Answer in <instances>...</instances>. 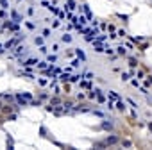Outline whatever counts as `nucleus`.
Here are the masks:
<instances>
[{
  "mask_svg": "<svg viewBox=\"0 0 152 150\" xmlns=\"http://www.w3.org/2000/svg\"><path fill=\"white\" fill-rule=\"evenodd\" d=\"M129 79H131V73H127V71H123V73H122V80L125 82V80H129Z\"/></svg>",
  "mask_w": 152,
  "mask_h": 150,
  "instance_id": "nucleus-15",
  "label": "nucleus"
},
{
  "mask_svg": "<svg viewBox=\"0 0 152 150\" xmlns=\"http://www.w3.org/2000/svg\"><path fill=\"white\" fill-rule=\"evenodd\" d=\"M6 50H7V48H6V45H0V54H4Z\"/></svg>",
  "mask_w": 152,
  "mask_h": 150,
  "instance_id": "nucleus-33",
  "label": "nucleus"
},
{
  "mask_svg": "<svg viewBox=\"0 0 152 150\" xmlns=\"http://www.w3.org/2000/svg\"><path fill=\"white\" fill-rule=\"evenodd\" d=\"M36 63H39V61H38V59H34V57H30V59H25L22 64H23V66H34Z\"/></svg>",
  "mask_w": 152,
  "mask_h": 150,
  "instance_id": "nucleus-1",
  "label": "nucleus"
},
{
  "mask_svg": "<svg viewBox=\"0 0 152 150\" xmlns=\"http://www.w3.org/2000/svg\"><path fill=\"white\" fill-rule=\"evenodd\" d=\"M79 64H81V59H79V57H77V59H73V61H72V68H77Z\"/></svg>",
  "mask_w": 152,
  "mask_h": 150,
  "instance_id": "nucleus-14",
  "label": "nucleus"
},
{
  "mask_svg": "<svg viewBox=\"0 0 152 150\" xmlns=\"http://www.w3.org/2000/svg\"><path fill=\"white\" fill-rule=\"evenodd\" d=\"M93 47H95V52H104V45L100 41H93Z\"/></svg>",
  "mask_w": 152,
  "mask_h": 150,
  "instance_id": "nucleus-4",
  "label": "nucleus"
},
{
  "mask_svg": "<svg viewBox=\"0 0 152 150\" xmlns=\"http://www.w3.org/2000/svg\"><path fill=\"white\" fill-rule=\"evenodd\" d=\"M84 77H86V79H88V80H91V79H93V73H91V71H88V73H86Z\"/></svg>",
  "mask_w": 152,
  "mask_h": 150,
  "instance_id": "nucleus-29",
  "label": "nucleus"
},
{
  "mask_svg": "<svg viewBox=\"0 0 152 150\" xmlns=\"http://www.w3.org/2000/svg\"><path fill=\"white\" fill-rule=\"evenodd\" d=\"M81 88H84V89H88V88H91V82H90V80H88V79H86V80H84V82H81Z\"/></svg>",
  "mask_w": 152,
  "mask_h": 150,
  "instance_id": "nucleus-9",
  "label": "nucleus"
},
{
  "mask_svg": "<svg viewBox=\"0 0 152 150\" xmlns=\"http://www.w3.org/2000/svg\"><path fill=\"white\" fill-rule=\"evenodd\" d=\"M107 109H113L114 107V102H113V98H109V102H107V106H106Z\"/></svg>",
  "mask_w": 152,
  "mask_h": 150,
  "instance_id": "nucleus-23",
  "label": "nucleus"
},
{
  "mask_svg": "<svg viewBox=\"0 0 152 150\" xmlns=\"http://www.w3.org/2000/svg\"><path fill=\"white\" fill-rule=\"evenodd\" d=\"M116 107L120 109V111H123V109H125V106H123V102H122V100H116Z\"/></svg>",
  "mask_w": 152,
  "mask_h": 150,
  "instance_id": "nucleus-18",
  "label": "nucleus"
},
{
  "mask_svg": "<svg viewBox=\"0 0 152 150\" xmlns=\"http://www.w3.org/2000/svg\"><path fill=\"white\" fill-rule=\"evenodd\" d=\"M72 39H73V38H72V34H68V32H66V34H63V41H64V43H72Z\"/></svg>",
  "mask_w": 152,
  "mask_h": 150,
  "instance_id": "nucleus-6",
  "label": "nucleus"
},
{
  "mask_svg": "<svg viewBox=\"0 0 152 150\" xmlns=\"http://www.w3.org/2000/svg\"><path fill=\"white\" fill-rule=\"evenodd\" d=\"M107 95H109V98H113V100H120V97H118V95L114 93V91H109Z\"/></svg>",
  "mask_w": 152,
  "mask_h": 150,
  "instance_id": "nucleus-13",
  "label": "nucleus"
},
{
  "mask_svg": "<svg viewBox=\"0 0 152 150\" xmlns=\"http://www.w3.org/2000/svg\"><path fill=\"white\" fill-rule=\"evenodd\" d=\"M27 13H29V16H32V14H34V7H29V9H27Z\"/></svg>",
  "mask_w": 152,
  "mask_h": 150,
  "instance_id": "nucleus-31",
  "label": "nucleus"
},
{
  "mask_svg": "<svg viewBox=\"0 0 152 150\" xmlns=\"http://www.w3.org/2000/svg\"><path fill=\"white\" fill-rule=\"evenodd\" d=\"M34 43L38 45V47H41V45H43V36H36V38H34Z\"/></svg>",
  "mask_w": 152,
  "mask_h": 150,
  "instance_id": "nucleus-7",
  "label": "nucleus"
},
{
  "mask_svg": "<svg viewBox=\"0 0 152 150\" xmlns=\"http://www.w3.org/2000/svg\"><path fill=\"white\" fill-rule=\"evenodd\" d=\"M11 18H13V21H16V23H20V21L23 20V18H22L20 14H18L16 11H11Z\"/></svg>",
  "mask_w": 152,
  "mask_h": 150,
  "instance_id": "nucleus-3",
  "label": "nucleus"
},
{
  "mask_svg": "<svg viewBox=\"0 0 152 150\" xmlns=\"http://www.w3.org/2000/svg\"><path fill=\"white\" fill-rule=\"evenodd\" d=\"M25 27L32 30V29H34V23H32V21H27V20H25Z\"/></svg>",
  "mask_w": 152,
  "mask_h": 150,
  "instance_id": "nucleus-21",
  "label": "nucleus"
},
{
  "mask_svg": "<svg viewBox=\"0 0 152 150\" xmlns=\"http://www.w3.org/2000/svg\"><path fill=\"white\" fill-rule=\"evenodd\" d=\"M84 11H86V16H88V18H91V11L88 9V6H84Z\"/></svg>",
  "mask_w": 152,
  "mask_h": 150,
  "instance_id": "nucleus-26",
  "label": "nucleus"
},
{
  "mask_svg": "<svg viewBox=\"0 0 152 150\" xmlns=\"http://www.w3.org/2000/svg\"><path fill=\"white\" fill-rule=\"evenodd\" d=\"M41 34H43V38H48V36H50V29H43Z\"/></svg>",
  "mask_w": 152,
  "mask_h": 150,
  "instance_id": "nucleus-22",
  "label": "nucleus"
},
{
  "mask_svg": "<svg viewBox=\"0 0 152 150\" xmlns=\"http://www.w3.org/2000/svg\"><path fill=\"white\" fill-rule=\"evenodd\" d=\"M118 48V54H125V47H116Z\"/></svg>",
  "mask_w": 152,
  "mask_h": 150,
  "instance_id": "nucleus-28",
  "label": "nucleus"
},
{
  "mask_svg": "<svg viewBox=\"0 0 152 150\" xmlns=\"http://www.w3.org/2000/svg\"><path fill=\"white\" fill-rule=\"evenodd\" d=\"M106 143H107V145H111V143H116V136H109V138L106 139Z\"/></svg>",
  "mask_w": 152,
  "mask_h": 150,
  "instance_id": "nucleus-11",
  "label": "nucleus"
},
{
  "mask_svg": "<svg viewBox=\"0 0 152 150\" xmlns=\"http://www.w3.org/2000/svg\"><path fill=\"white\" fill-rule=\"evenodd\" d=\"M0 6H2L4 9H7L9 7V2H7V0H0Z\"/></svg>",
  "mask_w": 152,
  "mask_h": 150,
  "instance_id": "nucleus-20",
  "label": "nucleus"
},
{
  "mask_svg": "<svg viewBox=\"0 0 152 150\" xmlns=\"http://www.w3.org/2000/svg\"><path fill=\"white\" fill-rule=\"evenodd\" d=\"M61 80H70V71H64V73H61V77H59Z\"/></svg>",
  "mask_w": 152,
  "mask_h": 150,
  "instance_id": "nucleus-8",
  "label": "nucleus"
},
{
  "mask_svg": "<svg viewBox=\"0 0 152 150\" xmlns=\"http://www.w3.org/2000/svg\"><path fill=\"white\" fill-rule=\"evenodd\" d=\"M102 127H104V129H111V125H109V121H104V123H102Z\"/></svg>",
  "mask_w": 152,
  "mask_h": 150,
  "instance_id": "nucleus-32",
  "label": "nucleus"
},
{
  "mask_svg": "<svg viewBox=\"0 0 152 150\" xmlns=\"http://www.w3.org/2000/svg\"><path fill=\"white\" fill-rule=\"evenodd\" d=\"M149 127H150V130H152V121H150V123H149Z\"/></svg>",
  "mask_w": 152,
  "mask_h": 150,
  "instance_id": "nucleus-35",
  "label": "nucleus"
},
{
  "mask_svg": "<svg viewBox=\"0 0 152 150\" xmlns=\"http://www.w3.org/2000/svg\"><path fill=\"white\" fill-rule=\"evenodd\" d=\"M86 21H88V16H82V14H81V16H79V23H81V25H84Z\"/></svg>",
  "mask_w": 152,
  "mask_h": 150,
  "instance_id": "nucleus-16",
  "label": "nucleus"
},
{
  "mask_svg": "<svg viewBox=\"0 0 152 150\" xmlns=\"http://www.w3.org/2000/svg\"><path fill=\"white\" fill-rule=\"evenodd\" d=\"M47 61L50 63V64H54V63H57V56H48V57H47Z\"/></svg>",
  "mask_w": 152,
  "mask_h": 150,
  "instance_id": "nucleus-10",
  "label": "nucleus"
},
{
  "mask_svg": "<svg viewBox=\"0 0 152 150\" xmlns=\"http://www.w3.org/2000/svg\"><path fill=\"white\" fill-rule=\"evenodd\" d=\"M79 77H84V75H70V82H77Z\"/></svg>",
  "mask_w": 152,
  "mask_h": 150,
  "instance_id": "nucleus-17",
  "label": "nucleus"
},
{
  "mask_svg": "<svg viewBox=\"0 0 152 150\" xmlns=\"http://www.w3.org/2000/svg\"><path fill=\"white\" fill-rule=\"evenodd\" d=\"M47 63H48V61H43V63H38V68H41V70H43V68H47Z\"/></svg>",
  "mask_w": 152,
  "mask_h": 150,
  "instance_id": "nucleus-24",
  "label": "nucleus"
},
{
  "mask_svg": "<svg viewBox=\"0 0 152 150\" xmlns=\"http://www.w3.org/2000/svg\"><path fill=\"white\" fill-rule=\"evenodd\" d=\"M75 54H77V57H79L82 63H86V54H84V50H81V48H75Z\"/></svg>",
  "mask_w": 152,
  "mask_h": 150,
  "instance_id": "nucleus-2",
  "label": "nucleus"
},
{
  "mask_svg": "<svg viewBox=\"0 0 152 150\" xmlns=\"http://www.w3.org/2000/svg\"><path fill=\"white\" fill-rule=\"evenodd\" d=\"M95 41H100V43H104V41H106V36H104V34L97 36V39H95Z\"/></svg>",
  "mask_w": 152,
  "mask_h": 150,
  "instance_id": "nucleus-19",
  "label": "nucleus"
},
{
  "mask_svg": "<svg viewBox=\"0 0 152 150\" xmlns=\"http://www.w3.org/2000/svg\"><path fill=\"white\" fill-rule=\"evenodd\" d=\"M52 50H54V52H57V50H59V45H57V43H54V47H52Z\"/></svg>",
  "mask_w": 152,
  "mask_h": 150,
  "instance_id": "nucleus-34",
  "label": "nucleus"
},
{
  "mask_svg": "<svg viewBox=\"0 0 152 150\" xmlns=\"http://www.w3.org/2000/svg\"><path fill=\"white\" fill-rule=\"evenodd\" d=\"M127 102H129V104H131V106H132V107H134V109L138 107V106H136V102H134V100H131V98H127Z\"/></svg>",
  "mask_w": 152,
  "mask_h": 150,
  "instance_id": "nucleus-27",
  "label": "nucleus"
},
{
  "mask_svg": "<svg viewBox=\"0 0 152 150\" xmlns=\"http://www.w3.org/2000/svg\"><path fill=\"white\" fill-rule=\"evenodd\" d=\"M59 25H61V23H59V20H52V27H54V29H57Z\"/></svg>",
  "mask_w": 152,
  "mask_h": 150,
  "instance_id": "nucleus-25",
  "label": "nucleus"
},
{
  "mask_svg": "<svg viewBox=\"0 0 152 150\" xmlns=\"http://www.w3.org/2000/svg\"><path fill=\"white\" fill-rule=\"evenodd\" d=\"M41 6H43V7H47V9H48V7H50V4L47 2V0H43V2H41Z\"/></svg>",
  "mask_w": 152,
  "mask_h": 150,
  "instance_id": "nucleus-30",
  "label": "nucleus"
},
{
  "mask_svg": "<svg viewBox=\"0 0 152 150\" xmlns=\"http://www.w3.org/2000/svg\"><path fill=\"white\" fill-rule=\"evenodd\" d=\"M23 50H27V47H23V45H18V47H15V56H20Z\"/></svg>",
  "mask_w": 152,
  "mask_h": 150,
  "instance_id": "nucleus-5",
  "label": "nucleus"
},
{
  "mask_svg": "<svg viewBox=\"0 0 152 150\" xmlns=\"http://www.w3.org/2000/svg\"><path fill=\"white\" fill-rule=\"evenodd\" d=\"M73 7H75V2H73V0H68L66 2V11L68 9H73Z\"/></svg>",
  "mask_w": 152,
  "mask_h": 150,
  "instance_id": "nucleus-12",
  "label": "nucleus"
}]
</instances>
